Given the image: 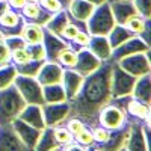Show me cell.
I'll return each mask as SVG.
<instances>
[{
	"instance_id": "obj_1",
	"label": "cell",
	"mask_w": 151,
	"mask_h": 151,
	"mask_svg": "<svg viewBox=\"0 0 151 151\" xmlns=\"http://www.w3.org/2000/svg\"><path fill=\"white\" fill-rule=\"evenodd\" d=\"M79 92L74 97V110L83 118H92L107 106L112 97V64H103L95 71L85 76Z\"/></svg>"
},
{
	"instance_id": "obj_2",
	"label": "cell",
	"mask_w": 151,
	"mask_h": 151,
	"mask_svg": "<svg viewBox=\"0 0 151 151\" xmlns=\"http://www.w3.org/2000/svg\"><path fill=\"white\" fill-rule=\"evenodd\" d=\"M24 106L26 101L20 95L14 83L0 89V124L11 122L14 118H17Z\"/></svg>"
},
{
	"instance_id": "obj_3",
	"label": "cell",
	"mask_w": 151,
	"mask_h": 151,
	"mask_svg": "<svg viewBox=\"0 0 151 151\" xmlns=\"http://www.w3.org/2000/svg\"><path fill=\"white\" fill-rule=\"evenodd\" d=\"M115 18H113L110 5H107L106 2L101 5H97L92 11V14L89 15V18L86 20V26L88 30L91 32V35H104L107 36V33L112 30V27L115 26Z\"/></svg>"
},
{
	"instance_id": "obj_4",
	"label": "cell",
	"mask_w": 151,
	"mask_h": 151,
	"mask_svg": "<svg viewBox=\"0 0 151 151\" xmlns=\"http://www.w3.org/2000/svg\"><path fill=\"white\" fill-rule=\"evenodd\" d=\"M12 83L18 89L20 95L26 101V104H40V106L44 104L42 86L38 80H35V77L17 74Z\"/></svg>"
},
{
	"instance_id": "obj_5",
	"label": "cell",
	"mask_w": 151,
	"mask_h": 151,
	"mask_svg": "<svg viewBox=\"0 0 151 151\" xmlns=\"http://www.w3.org/2000/svg\"><path fill=\"white\" fill-rule=\"evenodd\" d=\"M136 77L127 71H124L116 62L112 64V82H110V92L112 97L121 98V97H127L132 94L133 86H134Z\"/></svg>"
},
{
	"instance_id": "obj_6",
	"label": "cell",
	"mask_w": 151,
	"mask_h": 151,
	"mask_svg": "<svg viewBox=\"0 0 151 151\" xmlns=\"http://www.w3.org/2000/svg\"><path fill=\"white\" fill-rule=\"evenodd\" d=\"M147 53L148 52L129 55V56L121 58L119 60H115V62L129 74L134 76V77H141V76L150 74V60H148Z\"/></svg>"
},
{
	"instance_id": "obj_7",
	"label": "cell",
	"mask_w": 151,
	"mask_h": 151,
	"mask_svg": "<svg viewBox=\"0 0 151 151\" xmlns=\"http://www.w3.org/2000/svg\"><path fill=\"white\" fill-rule=\"evenodd\" d=\"M42 115H44V122L45 127H52V125L59 124L60 121H64L68 113L71 110V106L68 101H62V103H44L42 106Z\"/></svg>"
},
{
	"instance_id": "obj_8",
	"label": "cell",
	"mask_w": 151,
	"mask_h": 151,
	"mask_svg": "<svg viewBox=\"0 0 151 151\" xmlns=\"http://www.w3.org/2000/svg\"><path fill=\"white\" fill-rule=\"evenodd\" d=\"M11 125H12V129L15 130V133L20 137V141L23 142V145L26 147V150L27 148H35L38 139H40L41 130L32 127V125H29L27 122H24L23 119H20L18 116L11 121Z\"/></svg>"
},
{
	"instance_id": "obj_9",
	"label": "cell",
	"mask_w": 151,
	"mask_h": 151,
	"mask_svg": "<svg viewBox=\"0 0 151 151\" xmlns=\"http://www.w3.org/2000/svg\"><path fill=\"white\" fill-rule=\"evenodd\" d=\"M150 45L142 41L141 38H129L127 41H124L122 44H119L118 47L113 48V52L110 55V58H113L115 60H119L121 58H125L129 55H134V53H141V52H148Z\"/></svg>"
},
{
	"instance_id": "obj_10",
	"label": "cell",
	"mask_w": 151,
	"mask_h": 151,
	"mask_svg": "<svg viewBox=\"0 0 151 151\" xmlns=\"http://www.w3.org/2000/svg\"><path fill=\"white\" fill-rule=\"evenodd\" d=\"M100 65H101V60H100L91 50H80L77 53V60H76L74 68L79 74H82L85 77V76L95 71Z\"/></svg>"
},
{
	"instance_id": "obj_11",
	"label": "cell",
	"mask_w": 151,
	"mask_h": 151,
	"mask_svg": "<svg viewBox=\"0 0 151 151\" xmlns=\"http://www.w3.org/2000/svg\"><path fill=\"white\" fill-rule=\"evenodd\" d=\"M8 150H26V147L17 136L15 130L12 129L11 122L0 124V151Z\"/></svg>"
},
{
	"instance_id": "obj_12",
	"label": "cell",
	"mask_w": 151,
	"mask_h": 151,
	"mask_svg": "<svg viewBox=\"0 0 151 151\" xmlns=\"http://www.w3.org/2000/svg\"><path fill=\"white\" fill-rule=\"evenodd\" d=\"M18 118L38 130H42L45 127L42 107L40 104H26L21 109V112L18 113Z\"/></svg>"
},
{
	"instance_id": "obj_13",
	"label": "cell",
	"mask_w": 151,
	"mask_h": 151,
	"mask_svg": "<svg viewBox=\"0 0 151 151\" xmlns=\"http://www.w3.org/2000/svg\"><path fill=\"white\" fill-rule=\"evenodd\" d=\"M98 113H100V122L106 129L116 130L124 122V113L115 106H109V107L104 106Z\"/></svg>"
},
{
	"instance_id": "obj_14",
	"label": "cell",
	"mask_w": 151,
	"mask_h": 151,
	"mask_svg": "<svg viewBox=\"0 0 151 151\" xmlns=\"http://www.w3.org/2000/svg\"><path fill=\"white\" fill-rule=\"evenodd\" d=\"M113 18H115L116 24H124L127 23L129 18H132L133 15L137 14V11L134 8V5L130 2V0H119V2H112L110 5Z\"/></svg>"
},
{
	"instance_id": "obj_15",
	"label": "cell",
	"mask_w": 151,
	"mask_h": 151,
	"mask_svg": "<svg viewBox=\"0 0 151 151\" xmlns=\"http://www.w3.org/2000/svg\"><path fill=\"white\" fill-rule=\"evenodd\" d=\"M62 68L55 64V62H48V64H42V67L38 71L36 77H38V82L41 83V86H45V85H53V83H60L62 80Z\"/></svg>"
},
{
	"instance_id": "obj_16",
	"label": "cell",
	"mask_w": 151,
	"mask_h": 151,
	"mask_svg": "<svg viewBox=\"0 0 151 151\" xmlns=\"http://www.w3.org/2000/svg\"><path fill=\"white\" fill-rule=\"evenodd\" d=\"M82 82H83V76L79 74L77 71L68 70V71L62 73L60 83H64V89H65V94H67V100H73L76 97V94L79 92L80 86H82Z\"/></svg>"
},
{
	"instance_id": "obj_17",
	"label": "cell",
	"mask_w": 151,
	"mask_h": 151,
	"mask_svg": "<svg viewBox=\"0 0 151 151\" xmlns=\"http://www.w3.org/2000/svg\"><path fill=\"white\" fill-rule=\"evenodd\" d=\"M42 40L45 41V42H42V44H44V48H45V55L48 56L50 62H55V60L58 59L59 53L67 47V44H64V42H62L59 38H58V35L48 32L47 29L44 30Z\"/></svg>"
},
{
	"instance_id": "obj_18",
	"label": "cell",
	"mask_w": 151,
	"mask_h": 151,
	"mask_svg": "<svg viewBox=\"0 0 151 151\" xmlns=\"http://www.w3.org/2000/svg\"><path fill=\"white\" fill-rule=\"evenodd\" d=\"M89 50L100 59V60H107L112 55V47L107 41V36L104 35H94L89 40Z\"/></svg>"
},
{
	"instance_id": "obj_19",
	"label": "cell",
	"mask_w": 151,
	"mask_h": 151,
	"mask_svg": "<svg viewBox=\"0 0 151 151\" xmlns=\"http://www.w3.org/2000/svg\"><path fill=\"white\" fill-rule=\"evenodd\" d=\"M70 14L77 20V21H86L89 18V15L92 14V11L95 8V5H92L88 0H70Z\"/></svg>"
},
{
	"instance_id": "obj_20",
	"label": "cell",
	"mask_w": 151,
	"mask_h": 151,
	"mask_svg": "<svg viewBox=\"0 0 151 151\" xmlns=\"http://www.w3.org/2000/svg\"><path fill=\"white\" fill-rule=\"evenodd\" d=\"M0 24L5 27V29H11L8 30L5 35L6 36H14V35H20L21 33V29H23V21H21V17L15 12H11L9 9L5 12V14L0 17Z\"/></svg>"
},
{
	"instance_id": "obj_21",
	"label": "cell",
	"mask_w": 151,
	"mask_h": 151,
	"mask_svg": "<svg viewBox=\"0 0 151 151\" xmlns=\"http://www.w3.org/2000/svg\"><path fill=\"white\" fill-rule=\"evenodd\" d=\"M42 95H44V103H62L68 101L65 89L60 83L53 85H45L42 86Z\"/></svg>"
},
{
	"instance_id": "obj_22",
	"label": "cell",
	"mask_w": 151,
	"mask_h": 151,
	"mask_svg": "<svg viewBox=\"0 0 151 151\" xmlns=\"http://www.w3.org/2000/svg\"><path fill=\"white\" fill-rule=\"evenodd\" d=\"M124 148H129L132 151H139V150H148L147 141H145V136H144V130L141 127H134L132 130H129V137L125 141Z\"/></svg>"
},
{
	"instance_id": "obj_23",
	"label": "cell",
	"mask_w": 151,
	"mask_h": 151,
	"mask_svg": "<svg viewBox=\"0 0 151 151\" xmlns=\"http://www.w3.org/2000/svg\"><path fill=\"white\" fill-rule=\"evenodd\" d=\"M133 95L136 97V100H139L142 103L150 104V98H151V85H150V74L141 76L139 80L134 82L133 86Z\"/></svg>"
},
{
	"instance_id": "obj_24",
	"label": "cell",
	"mask_w": 151,
	"mask_h": 151,
	"mask_svg": "<svg viewBox=\"0 0 151 151\" xmlns=\"http://www.w3.org/2000/svg\"><path fill=\"white\" fill-rule=\"evenodd\" d=\"M23 9H24V15H26L27 18H30L32 23L40 24V26H41V24H45L50 18H52V12L42 11L40 6L35 5L33 2L29 3V5H24Z\"/></svg>"
},
{
	"instance_id": "obj_25",
	"label": "cell",
	"mask_w": 151,
	"mask_h": 151,
	"mask_svg": "<svg viewBox=\"0 0 151 151\" xmlns=\"http://www.w3.org/2000/svg\"><path fill=\"white\" fill-rule=\"evenodd\" d=\"M107 36H109L107 41H109V44H110V47L113 50L115 47H118L119 44H122L124 41H127L129 38H132L133 32L129 30L125 26H122V24H115V26L112 27V30L107 33Z\"/></svg>"
},
{
	"instance_id": "obj_26",
	"label": "cell",
	"mask_w": 151,
	"mask_h": 151,
	"mask_svg": "<svg viewBox=\"0 0 151 151\" xmlns=\"http://www.w3.org/2000/svg\"><path fill=\"white\" fill-rule=\"evenodd\" d=\"M23 40L26 41V44H36V42H42V36H44V29L40 26V24H24L23 29Z\"/></svg>"
},
{
	"instance_id": "obj_27",
	"label": "cell",
	"mask_w": 151,
	"mask_h": 151,
	"mask_svg": "<svg viewBox=\"0 0 151 151\" xmlns=\"http://www.w3.org/2000/svg\"><path fill=\"white\" fill-rule=\"evenodd\" d=\"M58 148V141L55 137V132L52 127H44L41 130V134H40V139H38L36 145H35V150H55Z\"/></svg>"
},
{
	"instance_id": "obj_28",
	"label": "cell",
	"mask_w": 151,
	"mask_h": 151,
	"mask_svg": "<svg viewBox=\"0 0 151 151\" xmlns=\"http://www.w3.org/2000/svg\"><path fill=\"white\" fill-rule=\"evenodd\" d=\"M68 23H70L68 14H67L65 11H62V12H59L58 15H55V17L50 18V20L44 24V26H45V29H47L48 32H52V33H55V35H60L62 30H64V27L67 26Z\"/></svg>"
},
{
	"instance_id": "obj_29",
	"label": "cell",
	"mask_w": 151,
	"mask_h": 151,
	"mask_svg": "<svg viewBox=\"0 0 151 151\" xmlns=\"http://www.w3.org/2000/svg\"><path fill=\"white\" fill-rule=\"evenodd\" d=\"M44 64V59L42 60H35V59H30L24 64H18V67H15L17 70V74H21V76H32V77H36L38 71L42 67Z\"/></svg>"
},
{
	"instance_id": "obj_30",
	"label": "cell",
	"mask_w": 151,
	"mask_h": 151,
	"mask_svg": "<svg viewBox=\"0 0 151 151\" xmlns=\"http://www.w3.org/2000/svg\"><path fill=\"white\" fill-rule=\"evenodd\" d=\"M116 130H118V129H116ZM127 137H129V129L118 130L113 136H109V139L106 141V148H112V150L124 148Z\"/></svg>"
},
{
	"instance_id": "obj_31",
	"label": "cell",
	"mask_w": 151,
	"mask_h": 151,
	"mask_svg": "<svg viewBox=\"0 0 151 151\" xmlns=\"http://www.w3.org/2000/svg\"><path fill=\"white\" fill-rule=\"evenodd\" d=\"M15 76H17L15 67L8 65V64L0 67V89H3V88L9 86L12 82H14Z\"/></svg>"
},
{
	"instance_id": "obj_32",
	"label": "cell",
	"mask_w": 151,
	"mask_h": 151,
	"mask_svg": "<svg viewBox=\"0 0 151 151\" xmlns=\"http://www.w3.org/2000/svg\"><path fill=\"white\" fill-rule=\"evenodd\" d=\"M129 112L132 115L141 118V119H148L150 116V106L147 103H142L139 100H136V101H130L129 103Z\"/></svg>"
},
{
	"instance_id": "obj_33",
	"label": "cell",
	"mask_w": 151,
	"mask_h": 151,
	"mask_svg": "<svg viewBox=\"0 0 151 151\" xmlns=\"http://www.w3.org/2000/svg\"><path fill=\"white\" fill-rule=\"evenodd\" d=\"M145 21H147V20H145L142 15L136 14V15H133L132 18H129L127 23H125L124 26L127 27L129 30H132L133 33H139V35H141V32H142V30L145 29V26H147Z\"/></svg>"
},
{
	"instance_id": "obj_34",
	"label": "cell",
	"mask_w": 151,
	"mask_h": 151,
	"mask_svg": "<svg viewBox=\"0 0 151 151\" xmlns=\"http://www.w3.org/2000/svg\"><path fill=\"white\" fill-rule=\"evenodd\" d=\"M58 59H59L64 65H67V67H70V68H74L76 60H77V53L71 52V50H68V48L65 47V48L59 53Z\"/></svg>"
},
{
	"instance_id": "obj_35",
	"label": "cell",
	"mask_w": 151,
	"mask_h": 151,
	"mask_svg": "<svg viewBox=\"0 0 151 151\" xmlns=\"http://www.w3.org/2000/svg\"><path fill=\"white\" fill-rule=\"evenodd\" d=\"M27 50L30 53V58L35 60H42L45 59V48L42 42H36V44H27Z\"/></svg>"
},
{
	"instance_id": "obj_36",
	"label": "cell",
	"mask_w": 151,
	"mask_h": 151,
	"mask_svg": "<svg viewBox=\"0 0 151 151\" xmlns=\"http://www.w3.org/2000/svg\"><path fill=\"white\" fill-rule=\"evenodd\" d=\"M133 5L139 15H142L145 20L150 18V15H151V2L150 0H134Z\"/></svg>"
},
{
	"instance_id": "obj_37",
	"label": "cell",
	"mask_w": 151,
	"mask_h": 151,
	"mask_svg": "<svg viewBox=\"0 0 151 151\" xmlns=\"http://www.w3.org/2000/svg\"><path fill=\"white\" fill-rule=\"evenodd\" d=\"M11 55H12V59L15 60V64H24V62H27V60L32 59L27 47L17 48V50H14V52H11Z\"/></svg>"
},
{
	"instance_id": "obj_38",
	"label": "cell",
	"mask_w": 151,
	"mask_h": 151,
	"mask_svg": "<svg viewBox=\"0 0 151 151\" xmlns=\"http://www.w3.org/2000/svg\"><path fill=\"white\" fill-rule=\"evenodd\" d=\"M5 44L8 45L9 52H14V50H17V48H23V47H26V41H24L20 35L8 36V38H6V41H5Z\"/></svg>"
},
{
	"instance_id": "obj_39",
	"label": "cell",
	"mask_w": 151,
	"mask_h": 151,
	"mask_svg": "<svg viewBox=\"0 0 151 151\" xmlns=\"http://www.w3.org/2000/svg\"><path fill=\"white\" fill-rule=\"evenodd\" d=\"M53 132H55V137H56L58 144H68V142H71V134L65 129H53Z\"/></svg>"
},
{
	"instance_id": "obj_40",
	"label": "cell",
	"mask_w": 151,
	"mask_h": 151,
	"mask_svg": "<svg viewBox=\"0 0 151 151\" xmlns=\"http://www.w3.org/2000/svg\"><path fill=\"white\" fill-rule=\"evenodd\" d=\"M9 59H11V52H9V48H8V45L5 44L3 40H0V67L5 65V64H8Z\"/></svg>"
},
{
	"instance_id": "obj_41",
	"label": "cell",
	"mask_w": 151,
	"mask_h": 151,
	"mask_svg": "<svg viewBox=\"0 0 151 151\" xmlns=\"http://www.w3.org/2000/svg\"><path fill=\"white\" fill-rule=\"evenodd\" d=\"M41 3L48 12H59L62 9V3L59 0H41Z\"/></svg>"
},
{
	"instance_id": "obj_42",
	"label": "cell",
	"mask_w": 151,
	"mask_h": 151,
	"mask_svg": "<svg viewBox=\"0 0 151 151\" xmlns=\"http://www.w3.org/2000/svg\"><path fill=\"white\" fill-rule=\"evenodd\" d=\"M76 137H77V142H80V144H83V145H91L92 141H94L92 133L88 132V130H85V129H83L80 133L76 134Z\"/></svg>"
},
{
	"instance_id": "obj_43",
	"label": "cell",
	"mask_w": 151,
	"mask_h": 151,
	"mask_svg": "<svg viewBox=\"0 0 151 151\" xmlns=\"http://www.w3.org/2000/svg\"><path fill=\"white\" fill-rule=\"evenodd\" d=\"M77 32H79V27L76 26V24H67V26L64 27V30H62V36L64 38H67V40H73V38L77 35Z\"/></svg>"
},
{
	"instance_id": "obj_44",
	"label": "cell",
	"mask_w": 151,
	"mask_h": 151,
	"mask_svg": "<svg viewBox=\"0 0 151 151\" xmlns=\"http://www.w3.org/2000/svg\"><path fill=\"white\" fill-rule=\"evenodd\" d=\"M68 129H70V132L76 136L77 133H80V132L85 129V125H83V122L79 121V119H71L70 124H68Z\"/></svg>"
},
{
	"instance_id": "obj_45",
	"label": "cell",
	"mask_w": 151,
	"mask_h": 151,
	"mask_svg": "<svg viewBox=\"0 0 151 151\" xmlns=\"http://www.w3.org/2000/svg\"><path fill=\"white\" fill-rule=\"evenodd\" d=\"M73 40L77 42L79 45H88V44H89V40H91V38H89V35H88L86 32H80V30H79L77 35H76Z\"/></svg>"
},
{
	"instance_id": "obj_46",
	"label": "cell",
	"mask_w": 151,
	"mask_h": 151,
	"mask_svg": "<svg viewBox=\"0 0 151 151\" xmlns=\"http://www.w3.org/2000/svg\"><path fill=\"white\" fill-rule=\"evenodd\" d=\"M94 137H95V141H98V142H106L109 139V133H107L106 129H95Z\"/></svg>"
},
{
	"instance_id": "obj_47",
	"label": "cell",
	"mask_w": 151,
	"mask_h": 151,
	"mask_svg": "<svg viewBox=\"0 0 151 151\" xmlns=\"http://www.w3.org/2000/svg\"><path fill=\"white\" fill-rule=\"evenodd\" d=\"M9 2L14 8H18V9H21L24 5H26V0H9Z\"/></svg>"
},
{
	"instance_id": "obj_48",
	"label": "cell",
	"mask_w": 151,
	"mask_h": 151,
	"mask_svg": "<svg viewBox=\"0 0 151 151\" xmlns=\"http://www.w3.org/2000/svg\"><path fill=\"white\" fill-rule=\"evenodd\" d=\"M6 11H8V5H6V2H5V0H0V17H2Z\"/></svg>"
},
{
	"instance_id": "obj_49",
	"label": "cell",
	"mask_w": 151,
	"mask_h": 151,
	"mask_svg": "<svg viewBox=\"0 0 151 151\" xmlns=\"http://www.w3.org/2000/svg\"><path fill=\"white\" fill-rule=\"evenodd\" d=\"M88 2H91L92 5H95V6H97V5H101V3H104L106 0H88Z\"/></svg>"
},
{
	"instance_id": "obj_50",
	"label": "cell",
	"mask_w": 151,
	"mask_h": 151,
	"mask_svg": "<svg viewBox=\"0 0 151 151\" xmlns=\"http://www.w3.org/2000/svg\"><path fill=\"white\" fill-rule=\"evenodd\" d=\"M65 150H80L79 145H65Z\"/></svg>"
},
{
	"instance_id": "obj_51",
	"label": "cell",
	"mask_w": 151,
	"mask_h": 151,
	"mask_svg": "<svg viewBox=\"0 0 151 151\" xmlns=\"http://www.w3.org/2000/svg\"><path fill=\"white\" fill-rule=\"evenodd\" d=\"M59 2L62 3V6H64V5H68L70 3V0H59Z\"/></svg>"
},
{
	"instance_id": "obj_52",
	"label": "cell",
	"mask_w": 151,
	"mask_h": 151,
	"mask_svg": "<svg viewBox=\"0 0 151 151\" xmlns=\"http://www.w3.org/2000/svg\"><path fill=\"white\" fill-rule=\"evenodd\" d=\"M110 2H119V0H110Z\"/></svg>"
},
{
	"instance_id": "obj_53",
	"label": "cell",
	"mask_w": 151,
	"mask_h": 151,
	"mask_svg": "<svg viewBox=\"0 0 151 151\" xmlns=\"http://www.w3.org/2000/svg\"><path fill=\"white\" fill-rule=\"evenodd\" d=\"M29 2H36V0H29Z\"/></svg>"
},
{
	"instance_id": "obj_54",
	"label": "cell",
	"mask_w": 151,
	"mask_h": 151,
	"mask_svg": "<svg viewBox=\"0 0 151 151\" xmlns=\"http://www.w3.org/2000/svg\"><path fill=\"white\" fill-rule=\"evenodd\" d=\"M0 38H2V32H0Z\"/></svg>"
}]
</instances>
